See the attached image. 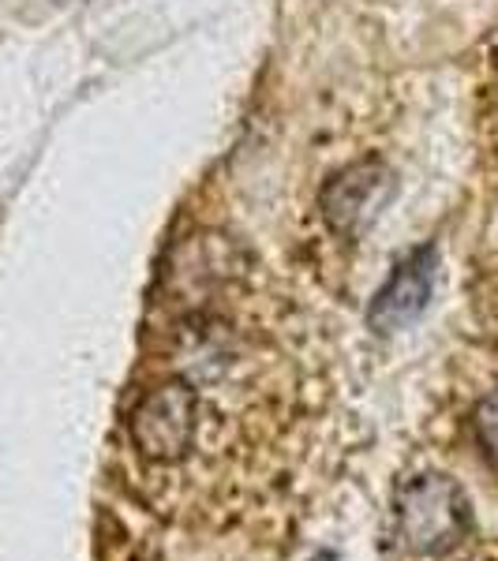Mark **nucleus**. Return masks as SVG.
Returning a JSON list of instances; mask_svg holds the SVG:
<instances>
[{
	"label": "nucleus",
	"mask_w": 498,
	"mask_h": 561,
	"mask_svg": "<svg viewBox=\"0 0 498 561\" xmlns=\"http://www.w3.org/2000/svg\"><path fill=\"white\" fill-rule=\"evenodd\" d=\"M473 539V502L450 476H416L397 491L394 547L401 561H454Z\"/></svg>",
	"instance_id": "nucleus-1"
},
{
	"label": "nucleus",
	"mask_w": 498,
	"mask_h": 561,
	"mask_svg": "<svg viewBox=\"0 0 498 561\" xmlns=\"http://www.w3.org/2000/svg\"><path fill=\"white\" fill-rule=\"evenodd\" d=\"M397 192V176L386 169V161L364 158L356 165L341 169L322 184L319 192V210L322 221L330 225L338 237L356 240L371 229L378 214L386 210V203Z\"/></svg>",
	"instance_id": "nucleus-2"
},
{
	"label": "nucleus",
	"mask_w": 498,
	"mask_h": 561,
	"mask_svg": "<svg viewBox=\"0 0 498 561\" xmlns=\"http://www.w3.org/2000/svg\"><path fill=\"white\" fill-rule=\"evenodd\" d=\"M434 277H439V251L431 243L416 248L409 259L397 262V270L391 274L378 296L367 307V322L375 333H397L409 322H416L423 314V307L431 304L434 293Z\"/></svg>",
	"instance_id": "nucleus-3"
},
{
	"label": "nucleus",
	"mask_w": 498,
	"mask_h": 561,
	"mask_svg": "<svg viewBox=\"0 0 498 561\" xmlns=\"http://www.w3.org/2000/svg\"><path fill=\"white\" fill-rule=\"evenodd\" d=\"M473 431H476L479 449H484V454L491 457V465L498 468V389H495V393H487L484 401L476 404Z\"/></svg>",
	"instance_id": "nucleus-4"
},
{
	"label": "nucleus",
	"mask_w": 498,
	"mask_h": 561,
	"mask_svg": "<svg viewBox=\"0 0 498 561\" xmlns=\"http://www.w3.org/2000/svg\"><path fill=\"white\" fill-rule=\"evenodd\" d=\"M312 561H338V558H333V554H319V558H312Z\"/></svg>",
	"instance_id": "nucleus-5"
}]
</instances>
